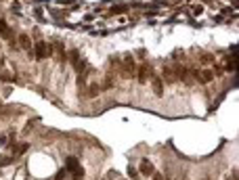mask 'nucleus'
Segmentation results:
<instances>
[{
  "mask_svg": "<svg viewBox=\"0 0 239 180\" xmlns=\"http://www.w3.org/2000/svg\"><path fill=\"white\" fill-rule=\"evenodd\" d=\"M227 180H233V178H227Z\"/></svg>",
  "mask_w": 239,
  "mask_h": 180,
  "instance_id": "nucleus-19",
  "label": "nucleus"
},
{
  "mask_svg": "<svg viewBox=\"0 0 239 180\" xmlns=\"http://www.w3.org/2000/svg\"><path fill=\"white\" fill-rule=\"evenodd\" d=\"M124 75H126V78L134 75V59H132L130 55L124 57Z\"/></svg>",
  "mask_w": 239,
  "mask_h": 180,
  "instance_id": "nucleus-4",
  "label": "nucleus"
},
{
  "mask_svg": "<svg viewBox=\"0 0 239 180\" xmlns=\"http://www.w3.org/2000/svg\"><path fill=\"white\" fill-rule=\"evenodd\" d=\"M13 163V157H4V159H0V168H4V166H9Z\"/></svg>",
  "mask_w": 239,
  "mask_h": 180,
  "instance_id": "nucleus-16",
  "label": "nucleus"
},
{
  "mask_svg": "<svg viewBox=\"0 0 239 180\" xmlns=\"http://www.w3.org/2000/svg\"><path fill=\"white\" fill-rule=\"evenodd\" d=\"M128 176H130L132 180H136V178H139V172H136V170H134V168L130 166V168H128Z\"/></svg>",
  "mask_w": 239,
  "mask_h": 180,
  "instance_id": "nucleus-14",
  "label": "nucleus"
},
{
  "mask_svg": "<svg viewBox=\"0 0 239 180\" xmlns=\"http://www.w3.org/2000/svg\"><path fill=\"white\" fill-rule=\"evenodd\" d=\"M88 90H90V92H88V96H96V94H99V92H101V86L92 84V86H90V88H88Z\"/></svg>",
  "mask_w": 239,
  "mask_h": 180,
  "instance_id": "nucleus-12",
  "label": "nucleus"
},
{
  "mask_svg": "<svg viewBox=\"0 0 239 180\" xmlns=\"http://www.w3.org/2000/svg\"><path fill=\"white\" fill-rule=\"evenodd\" d=\"M149 78H151V67H147V65H141V69H139V82H141V84H145Z\"/></svg>",
  "mask_w": 239,
  "mask_h": 180,
  "instance_id": "nucleus-6",
  "label": "nucleus"
},
{
  "mask_svg": "<svg viewBox=\"0 0 239 180\" xmlns=\"http://www.w3.org/2000/svg\"><path fill=\"white\" fill-rule=\"evenodd\" d=\"M65 174H67V170H65V168L59 170V172H57V176H55V180H63V178H65Z\"/></svg>",
  "mask_w": 239,
  "mask_h": 180,
  "instance_id": "nucleus-15",
  "label": "nucleus"
},
{
  "mask_svg": "<svg viewBox=\"0 0 239 180\" xmlns=\"http://www.w3.org/2000/svg\"><path fill=\"white\" fill-rule=\"evenodd\" d=\"M193 75H195V80H197V82H202V84H210V82H212V80L216 78L212 69H203V71H193Z\"/></svg>",
  "mask_w": 239,
  "mask_h": 180,
  "instance_id": "nucleus-3",
  "label": "nucleus"
},
{
  "mask_svg": "<svg viewBox=\"0 0 239 180\" xmlns=\"http://www.w3.org/2000/svg\"><path fill=\"white\" fill-rule=\"evenodd\" d=\"M111 15H122V13H126V6L124 4H116V6H111Z\"/></svg>",
  "mask_w": 239,
  "mask_h": 180,
  "instance_id": "nucleus-11",
  "label": "nucleus"
},
{
  "mask_svg": "<svg viewBox=\"0 0 239 180\" xmlns=\"http://www.w3.org/2000/svg\"><path fill=\"white\" fill-rule=\"evenodd\" d=\"M153 92H155L157 96L164 94V86H162V80H159V78H153Z\"/></svg>",
  "mask_w": 239,
  "mask_h": 180,
  "instance_id": "nucleus-9",
  "label": "nucleus"
},
{
  "mask_svg": "<svg viewBox=\"0 0 239 180\" xmlns=\"http://www.w3.org/2000/svg\"><path fill=\"white\" fill-rule=\"evenodd\" d=\"M141 174H145V176H151V174H153V172H155V170H153V163H151V161H147V159H143V161H141Z\"/></svg>",
  "mask_w": 239,
  "mask_h": 180,
  "instance_id": "nucleus-7",
  "label": "nucleus"
},
{
  "mask_svg": "<svg viewBox=\"0 0 239 180\" xmlns=\"http://www.w3.org/2000/svg\"><path fill=\"white\" fill-rule=\"evenodd\" d=\"M46 57H53V46L46 44L44 40H38L36 44H34V59L42 61V59H46Z\"/></svg>",
  "mask_w": 239,
  "mask_h": 180,
  "instance_id": "nucleus-1",
  "label": "nucleus"
},
{
  "mask_svg": "<svg viewBox=\"0 0 239 180\" xmlns=\"http://www.w3.org/2000/svg\"><path fill=\"white\" fill-rule=\"evenodd\" d=\"M34 13H36V17H38V19H42V9H36Z\"/></svg>",
  "mask_w": 239,
  "mask_h": 180,
  "instance_id": "nucleus-18",
  "label": "nucleus"
},
{
  "mask_svg": "<svg viewBox=\"0 0 239 180\" xmlns=\"http://www.w3.org/2000/svg\"><path fill=\"white\" fill-rule=\"evenodd\" d=\"M0 34H2L4 38H11V36H13V34H11V29H9V25L4 23V21H0Z\"/></svg>",
  "mask_w": 239,
  "mask_h": 180,
  "instance_id": "nucleus-10",
  "label": "nucleus"
},
{
  "mask_svg": "<svg viewBox=\"0 0 239 180\" xmlns=\"http://www.w3.org/2000/svg\"><path fill=\"white\" fill-rule=\"evenodd\" d=\"M65 170L72 172L73 178H82L84 176V170H82V166H80V161H78V157H67V159H65Z\"/></svg>",
  "mask_w": 239,
  "mask_h": 180,
  "instance_id": "nucleus-2",
  "label": "nucleus"
},
{
  "mask_svg": "<svg viewBox=\"0 0 239 180\" xmlns=\"http://www.w3.org/2000/svg\"><path fill=\"white\" fill-rule=\"evenodd\" d=\"M69 63L76 67V71H82L84 63H80V52H78V50H72V52H69Z\"/></svg>",
  "mask_w": 239,
  "mask_h": 180,
  "instance_id": "nucleus-5",
  "label": "nucleus"
},
{
  "mask_svg": "<svg viewBox=\"0 0 239 180\" xmlns=\"http://www.w3.org/2000/svg\"><path fill=\"white\" fill-rule=\"evenodd\" d=\"M19 44H21V48H23L27 55H32V42H29V38L25 36V34H21V36H19Z\"/></svg>",
  "mask_w": 239,
  "mask_h": 180,
  "instance_id": "nucleus-8",
  "label": "nucleus"
},
{
  "mask_svg": "<svg viewBox=\"0 0 239 180\" xmlns=\"http://www.w3.org/2000/svg\"><path fill=\"white\" fill-rule=\"evenodd\" d=\"M191 13L197 17V15H202V13H203V6H202V4H195V6L191 9Z\"/></svg>",
  "mask_w": 239,
  "mask_h": 180,
  "instance_id": "nucleus-13",
  "label": "nucleus"
},
{
  "mask_svg": "<svg viewBox=\"0 0 239 180\" xmlns=\"http://www.w3.org/2000/svg\"><path fill=\"white\" fill-rule=\"evenodd\" d=\"M0 144H2V147H6V144H9V134H4V136L0 138Z\"/></svg>",
  "mask_w": 239,
  "mask_h": 180,
  "instance_id": "nucleus-17",
  "label": "nucleus"
}]
</instances>
